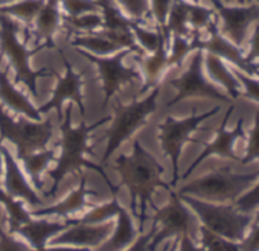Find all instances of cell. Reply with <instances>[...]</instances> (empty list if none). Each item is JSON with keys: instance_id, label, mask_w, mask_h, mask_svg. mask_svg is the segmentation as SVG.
<instances>
[{"instance_id": "1", "label": "cell", "mask_w": 259, "mask_h": 251, "mask_svg": "<svg viewBox=\"0 0 259 251\" xmlns=\"http://www.w3.org/2000/svg\"><path fill=\"white\" fill-rule=\"evenodd\" d=\"M73 104L69 102L67 107L64 108V117L60 122V133H61V139H60V156L57 159V166L48 172V175L52 178V189L46 193L49 196H54L61 184V181L69 175V174H75V172H82V169H90V171H96L99 172V175L104 178V181L107 183V186L111 189L113 195L117 193V190L120 189L119 186H113L107 177V174L104 172L102 166L92 163L90 160L85 159V156L93 153V146L90 145V136L92 133L102 127L105 122H110L111 117L105 116L93 123H87L84 119L79 122L78 127H73L72 125V110H73Z\"/></svg>"}, {"instance_id": "2", "label": "cell", "mask_w": 259, "mask_h": 251, "mask_svg": "<svg viewBox=\"0 0 259 251\" xmlns=\"http://www.w3.org/2000/svg\"><path fill=\"white\" fill-rule=\"evenodd\" d=\"M114 168L119 174V187L125 186L132 195V207L136 210V201L139 203V231L144 230L147 221L148 204L154 209L153 195L159 187L172 189L168 183L162 180L165 168L157 162V159L148 153L142 143L136 139L133 142V151L130 156H119L114 162Z\"/></svg>"}, {"instance_id": "3", "label": "cell", "mask_w": 259, "mask_h": 251, "mask_svg": "<svg viewBox=\"0 0 259 251\" xmlns=\"http://www.w3.org/2000/svg\"><path fill=\"white\" fill-rule=\"evenodd\" d=\"M41 49H48L45 44H38L34 47H28L26 43L20 37V23L8 16L0 14V57H5L10 69L16 73V82L28 87L34 97L38 96L37 79L46 76H55L54 69H40L34 70L31 67V58L40 52Z\"/></svg>"}, {"instance_id": "4", "label": "cell", "mask_w": 259, "mask_h": 251, "mask_svg": "<svg viewBox=\"0 0 259 251\" xmlns=\"http://www.w3.org/2000/svg\"><path fill=\"white\" fill-rule=\"evenodd\" d=\"M259 178V171L248 174L233 172L232 168L224 166L213 169L209 174L192 180L179 189V195H189L207 203L233 204L244 195Z\"/></svg>"}, {"instance_id": "5", "label": "cell", "mask_w": 259, "mask_h": 251, "mask_svg": "<svg viewBox=\"0 0 259 251\" xmlns=\"http://www.w3.org/2000/svg\"><path fill=\"white\" fill-rule=\"evenodd\" d=\"M160 96V85L154 87L151 93H148L141 101H133L128 105H116L114 117L110 122V127L105 133L107 148L102 156V165L108 162V159L116 153V149L132 139L136 131H139L151 114L156 113L157 101Z\"/></svg>"}, {"instance_id": "6", "label": "cell", "mask_w": 259, "mask_h": 251, "mask_svg": "<svg viewBox=\"0 0 259 251\" xmlns=\"http://www.w3.org/2000/svg\"><path fill=\"white\" fill-rule=\"evenodd\" d=\"M179 196L194 212L200 225L226 239L239 242L253 222V213H242L235 204L207 203L189 195Z\"/></svg>"}, {"instance_id": "7", "label": "cell", "mask_w": 259, "mask_h": 251, "mask_svg": "<svg viewBox=\"0 0 259 251\" xmlns=\"http://www.w3.org/2000/svg\"><path fill=\"white\" fill-rule=\"evenodd\" d=\"M54 136V125L49 120H31L25 116L14 119L0 104V140L16 146V159L48 148Z\"/></svg>"}, {"instance_id": "8", "label": "cell", "mask_w": 259, "mask_h": 251, "mask_svg": "<svg viewBox=\"0 0 259 251\" xmlns=\"http://www.w3.org/2000/svg\"><path fill=\"white\" fill-rule=\"evenodd\" d=\"M220 107H213L204 113H197L194 111L189 117L185 119H176L172 116H168L162 123L157 125V140L160 143V148L163 151V154L171 160L172 165V180H171V187L174 189L177 186V181L180 178L179 175V162H180V156L182 151L185 148L186 143H197V140H194L191 136L194 131L198 130L200 125L220 113Z\"/></svg>"}, {"instance_id": "9", "label": "cell", "mask_w": 259, "mask_h": 251, "mask_svg": "<svg viewBox=\"0 0 259 251\" xmlns=\"http://www.w3.org/2000/svg\"><path fill=\"white\" fill-rule=\"evenodd\" d=\"M169 85L177 90L176 96L166 104V107L177 105L182 101L192 99V97H201V99H212L218 101L221 104H232V99L223 93L210 79L204 75V52L195 51L191 57L189 66L185 73H182L179 78H174L169 81Z\"/></svg>"}, {"instance_id": "10", "label": "cell", "mask_w": 259, "mask_h": 251, "mask_svg": "<svg viewBox=\"0 0 259 251\" xmlns=\"http://www.w3.org/2000/svg\"><path fill=\"white\" fill-rule=\"evenodd\" d=\"M76 52L84 57L87 61H90L92 64L96 66L98 73H99V79L102 84V91H104V102H102V108H105L108 105V102L111 101V97H114V94L126 84H132L139 81L141 72L132 67H125L123 66V60L128 54H132V51L123 49L119 51L113 55L108 57H96L92 55L82 49H76Z\"/></svg>"}, {"instance_id": "11", "label": "cell", "mask_w": 259, "mask_h": 251, "mask_svg": "<svg viewBox=\"0 0 259 251\" xmlns=\"http://www.w3.org/2000/svg\"><path fill=\"white\" fill-rule=\"evenodd\" d=\"M154 210L156 215L153 218V222L160 225V228L157 227V231L151 239L153 251H156L157 246L166 239H179L183 234L192 236V230L195 227V215L182 201L179 193L174 192V189L169 190L168 204L162 209L154 207Z\"/></svg>"}, {"instance_id": "12", "label": "cell", "mask_w": 259, "mask_h": 251, "mask_svg": "<svg viewBox=\"0 0 259 251\" xmlns=\"http://www.w3.org/2000/svg\"><path fill=\"white\" fill-rule=\"evenodd\" d=\"M61 55V60L64 63V75H58L55 73V78H57V87L52 93V97L43 104L40 108H38V113L41 116L48 114L51 110H55L57 114H58V120L61 122L63 120V116H64V111H63V104L64 102H72L73 105H76L79 108V113H81V117L84 119L85 116V105H84V94H82V73L76 72L70 61L66 58V55L63 52H60Z\"/></svg>"}, {"instance_id": "13", "label": "cell", "mask_w": 259, "mask_h": 251, "mask_svg": "<svg viewBox=\"0 0 259 251\" xmlns=\"http://www.w3.org/2000/svg\"><path fill=\"white\" fill-rule=\"evenodd\" d=\"M210 4L221 20V34L238 47H242L248 29L259 22V2H251L242 7H229L221 0H210Z\"/></svg>"}, {"instance_id": "14", "label": "cell", "mask_w": 259, "mask_h": 251, "mask_svg": "<svg viewBox=\"0 0 259 251\" xmlns=\"http://www.w3.org/2000/svg\"><path fill=\"white\" fill-rule=\"evenodd\" d=\"M235 110V105H230L220 123V127L215 133V137L212 142L204 145V149L200 153V156L189 165V168L186 169V172L182 175V178H188L197 166H200L204 160H207L209 157H220V159H226V160H233V162H241V159L236 156L235 153V142L238 139L244 137V119L239 117L236 120V125L232 130H227V122L232 116Z\"/></svg>"}, {"instance_id": "15", "label": "cell", "mask_w": 259, "mask_h": 251, "mask_svg": "<svg viewBox=\"0 0 259 251\" xmlns=\"http://www.w3.org/2000/svg\"><path fill=\"white\" fill-rule=\"evenodd\" d=\"M206 32H207L206 37H203V34L191 37L194 51L200 49L203 52L212 54V55L221 58L223 61H227L229 64H232V67H236L238 70H241L250 76H256L257 70L254 69V66L251 63L247 61V58L242 52V47H238L229 38H226L221 34L217 22H212L207 26Z\"/></svg>"}, {"instance_id": "16", "label": "cell", "mask_w": 259, "mask_h": 251, "mask_svg": "<svg viewBox=\"0 0 259 251\" xmlns=\"http://www.w3.org/2000/svg\"><path fill=\"white\" fill-rule=\"evenodd\" d=\"M2 154H4V186L5 192L14 198H20L22 201L28 203L32 207H38L43 204V199L38 196V192L31 184L29 178L23 172V169L19 165V160L14 159V156L10 153L7 146L2 145Z\"/></svg>"}, {"instance_id": "17", "label": "cell", "mask_w": 259, "mask_h": 251, "mask_svg": "<svg viewBox=\"0 0 259 251\" xmlns=\"http://www.w3.org/2000/svg\"><path fill=\"white\" fill-rule=\"evenodd\" d=\"M114 222L107 221L104 224H73L55 237L51 239V245H70L79 248L99 246L113 231Z\"/></svg>"}, {"instance_id": "18", "label": "cell", "mask_w": 259, "mask_h": 251, "mask_svg": "<svg viewBox=\"0 0 259 251\" xmlns=\"http://www.w3.org/2000/svg\"><path fill=\"white\" fill-rule=\"evenodd\" d=\"M89 195H96L95 190L87 189V180L84 172H79V186L76 189H73L64 199H61L60 203L51 206V207H41V209H35L31 216L35 218H48V216H54V218H67L73 213L82 212V210H89L90 207H93V204L87 203V196Z\"/></svg>"}, {"instance_id": "19", "label": "cell", "mask_w": 259, "mask_h": 251, "mask_svg": "<svg viewBox=\"0 0 259 251\" xmlns=\"http://www.w3.org/2000/svg\"><path fill=\"white\" fill-rule=\"evenodd\" d=\"M63 25V13L60 7V0H46L38 16L35 17L32 28V37L35 46L45 44L48 49L55 47L54 37Z\"/></svg>"}, {"instance_id": "20", "label": "cell", "mask_w": 259, "mask_h": 251, "mask_svg": "<svg viewBox=\"0 0 259 251\" xmlns=\"http://www.w3.org/2000/svg\"><path fill=\"white\" fill-rule=\"evenodd\" d=\"M139 72L144 79V85L139 90V94H144L148 90L160 85L162 76L169 69L168 66V41L163 40L159 47L151 54H139L138 55Z\"/></svg>"}, {"instance_id": "21", "label": "cell", "mask_w": 259, "mask_h": 251, "mask_svg": "<svg viewBox=\"0 0 259 251\" xmlns=\"http://www.w3.org/2000/svg\"><path fill=\"white\" fill-rule=\"evenodd\" d=\"M73 225V219L61 221H48V219H31L23 224L16 233L20 234L32 249H43L48 246L49 240Z\"/></svg>"}, {"instance_id": "22", "label": "cell", "mask_w": 259, "mask_h": 251, "mask_svg": "<svg viewBox=\"0 0 259 251\" xmlns=\"http://www.w3.org/2000/svg\"><path fill=\"white\" fill-rule=\"evenodd\" d=\"M0 102H2L7 108L14 111L16 114L25 116L31 120L40 122L41 114L38 113V108L31 102L28 96H25L16 84L11 82L7 70H0Z\"/></svg>"}, {"instance_id": "23", "label": "cell", "mask_w": 259, "mask_h": 251, "mask_svg": "<svg viewBox=\"0 0 259 251\" xmlns=\"http://www.w3.org/2000/svg\"><path fill=\"white\" fill-rule=\"evenodd\" d=\"M204 67H206V72H207L210 81L213 84L221 85L227 91V96L230 99H238L242 96L241 84L236 79L233 70L226 64V61H223L221 58H218L212 54L204 52Z\"/></svg>"}, {"instance_id": "24", "label": "cell", "mask_w": 259, "mask_h": 251, "mask_svg": "<svg viewBox=\"0 0 259 251\" xmlns=\"http://www.w3.org/2000/svg\"><path fill=\"white\" fill-rule=\"evenodd\" d=\"M116 216H117V224L114 227L111 237H107L99 246H96V251H123L136 240L138 230L135 228L130 213L120 206Z\"/></svg>"}, {"instance_id": "25", "label": "cell", "mask_w": 259, "mask_h": 251, "mask_svg": "<svg viewBox=\"0 0 259 251\" xmlns=\"http://www.w3.org/2000/svg\"><path fill=\"white\" fill-rule=\"evenodd\" d=\"M20 162L23 165V172H26L31 184L35 187V190L43 192L41 175L48 171L51 163L57 162V148H45V149L31 153L25 156Z\"/></svg>"}, {"instance_id": "26", "label": "cell", "mask_w": 259, "mask_h": 251, "mask_svg": "<svg viewBox=\"0 0 259 251\" xmlns=\"http://www.w3.org/2000/svg\"><path fill=\"white\" fill-rule=\"evenodd\" d=\"M69 43L75 49H82V51H85L92 55H96V57H108V55H113V54L120 51L101 31L90 32V34H75L69 40Z\"/></svg>"}, {"instance_id": "27", "label": "cell", "mask_w": 259, "mask_h": 251, "mask_svg": "<svg viewBox=\"0 0 259 251\" xmlns=\"http://www.w3.org/2000/svg\"><path fill=\"white\" fill-rule=\"evenodd\" d=\"M165 35H180L191 38V28H189V16H188V0H174L171 10L166 17V23L162 28Z\"/></svg>"}, {"instance_id": "28", "label": "cell", "mask_w": 259, "mask_h": 251, "mask_svg": "<svg viewBox=\"0 0 259 251\" xmlns=\"http://www.w3.org/2000/svg\"><path fill=\"white\" fill-rule=\"evenodd\" d=\"M46 0H19V2L0 7V14L8 16L26 26H31L43 8Z\"/></svg>"}, {"instance_id": "29", "label": "cell", "mask_w": 259, "mask_h": 251, "mask_svg": "<svg viewBox=\"0 0 259 251\" xmlns=\"http://www.w3.org/2000/svg\"><path fill=\"white\" fill-rule=\"evenodd\" d=\"M0 204L7 210L8 216V233L14 234L23 224L31 221V213L23 207V203L17 201V198L8 195L5 190L0 189Z\"/></svg>"}, {"instance_id": "30", "label": "cell", "mask_w": 259, "mask_h": 251, "mask_svg": "<svg viewBox=\"0 0 259 251\" xmlns=\"http://www.w3.org/2000/svg\"><path fill=\"white\" fill-rule=\"evenodd\" d=\"M130 31H132L138 46L141 47V51L145 54L154 52L163 40H166L169 43L168 37L165 35V32L160 26H157L156 31H150V29L144 28L142 25H139L138 22L133 20L132 25H130Z\"/></svg>"}, {"instance_id": "31", "label": "cell", "mask_w": 259, "mask_h": 251, "mask_svg": "<svg viewBox=\"0 0 259 251\" xmlns=\"http://www.w3.org/2000/svg\"><path fill=\"white\" fill-rule=\"evenodd\" d=\"M119 209H120V204L117 201V193H114L108 203L90 207L89 212L82 218L73 219V224H90V225L104 224L107 221H111L117 215Z\"/></svg>"}, {"instance_id": "32", "label": "cell", "mask_w": 259, "mask_h": 251, "mask_svg": "<svg viewBox=\"0 0 259 251\" xmlns=\"http://www.w3.org/2000/svg\"><path fill=\"white\" fill-rule=\"evenodd\" d=\"M63 26L69 29V32L76 34H90L102 29V16L101 13H87L76 17H69L63 14Z\"/></svg>"}, {"instance_id": "33", "label": "cell", "mask_w": 259, "mask_h": 251, "mask_svg": "<svg viewBox=\"0 0 259 251\" xmlns=\"http://www.w3.org/2000/svg\"><path fill=\"white\" fill-rule=\"evenodd\" d=\"M188 16H189L191 37L201 35L203 31H206L207 26L212 22H215V13L210 8H206L200 4L188 2Z\"/></svg>"}, {"instance_id": "34", "label": "cell", "mask_w": 259, "mask_h": 251, "mask_svg": "<svg viewBox=\"0 0 259 251\" xmlns=\"http://www.w3.org/2000/svg\"><path fill=\"white\" fill-rule=\"evenodd\" d=\"M198 233H200V245L206 251H241L239 242L218 236L210 230L204 228L203 225L198 227Z\"/></svg>"}, {"instance_id": "35", "label": "cell", "mask_w": 259, "mask_h": 251, "mask_svg": "<svg viewBox=\"0 0 259 251\" xmlns=\"http://www.w3.org/2000/svg\"><path fill=\"white\" fill-rule=\"evenodd\" d=\"M194 51L192 41L188 37L171 35L168 43V66L169 67H180L186 57Z\"/></svg>"}, {"instance_id": "36", "label": "cell", "mask_w": 259, "mask_h": 251, "mask_svg": "<svg viewBox=\"0 0 259 251\" xmlns=\"http://www.w3.org/2000/svg\"><path fill=\"white\" fill-rule=\"evenodd\" d=\"M114 2L130 20L135 22L145 19L151 13L150 0H114Z\"/></svg>"}, {"instance_id": "37", "label": "cell", "mask_w": 259, "mask_h": 251, "mask_svg": "<svg viewBox=\"0 0 259 251\" xmlns=\"http://www.w3.org/2000/svg\"><path fill=\"white\" fill-rule=\"evenodd\" d=\"M61 13L69 17L82 16L87 13H101L96 0H60Z\"/></svg>"}, {"instance_id": "38", "label": "cell", "mask_w": 259, "mask_h": 251, "mask_svg": "<svg viewBox=\"0 0 259 251\" xmlns=\"http://www.w3.org/2000/svg\"><path fill=\"white\" fill-rule=\"evenodd\" d=\"M254 160H259V110L254 113L253 127L248 131L247 136V146H245V156L241 159V165H248Z\"/></svg>"}, {"instance_id": "39", "label": "cell", "mask_w": 259, "mask_h": 251, "mask_svg": "<svg viewBox=\"0 0 259 251\" xmlns=\"http://www.w3.org/2000/svg\"><path fill=\"white\" fill-rule=\"evenodd\" d=\"M236 79L239 81L241 87L244 88L242 91V96L247 97L248 101H253V102H257L259 104V78L257 76H250L241 70H238L236 67H232Z\"/></svg>"}, {"instance_id": "40", "label": "cell", "mask_w": 259, "mask_h": 251, "mask_svg": "<svg viewBox=\"0 0 259 251\" xmlns=\"http://www.w3.org/2000/svg\"><path fill=\"white\" fill-rule=\"evenodd\" d=\"M235 207L242 213H254V210L259 209V178L256 183L244 193L241 195L235 203Z\"/></svg>"}, {"instance_id": "41", "label": "cell", "mask_w": 259, "mask_h": 251, "mask_svg": "<svg viewBox=\"0 0 259 251\" xmlns=\"http://www.w3.org/2000/svg\"><path fill=\"white\" fill-rule=\"evenodd\" d=\"M172 2L174 0H150V11L156 20V26H165Z\"/></svg>"}, {"instance_id": "42", "label": "cell", "mask_w": 259, "mask_h": 251, "mask_svg": "<svg viewBox=\"0 0 259 251\" xmlns=\"http://www.w3.org/2000/svg\"><path fill=\"white\" fill-rule=\"evenodd\" d=\"M241 251H259V224L251 222L244 237L239 240Z\"/></svg>"}, {"instance_id": "43", "label": "cell", "mask_w": 259, "mask_h": 251, "mask_svg": "<svg viewBox=\"0 0 259 251\" xmlns=\"http://www.w3.org/2000/svg\"><path fill=\"white\" fill-rule=\"evenodd\" d=\"M32 248L0 228V251H31Z\"/></svg>"}, {"instance_id": "44", "label": "cell", "mask_w": 259, "mask_h": 251, "mask_svg": "<svg viewBox=\"0 0 259 251\" xmlns=\"http://www.w3.org/2000/svg\"><path fill=\"white\" fill-rule=\"evenodd\" d=\"M157 227H159V225L153 222L151 230H150L148 233H145V234L136 237V240H135L132 245H130L126 249H123V251H153V248H151V239L154 237V234H156V231H157Z\"/></svg>"}, {"instance_id": "45", "label": "cell", "mask_w": 259, "mask_h": 251, "mask_svg": "<svg viewBox=\"0 0 259 251\" xmlns=\"http://www.w3.org/2000/svg\"><path fill=\"white\" fill-rule=\"evenodd\" d=\"M248 63H256L259 61V22L253 25V34L250 37V43H248V52L245 55Z\"/></svg>"}, {"instance_id": "46", "label": "cell", "mask_w": 259, "mask_h": 251, "mask_svg": "<svg viewBox=\"0 0 259 251\" xmlns=\"http://www.w3.org/2000/svg\"><path fill=\"white\" fill-rule=\"evenodd\" d=\"M179 251H206L201 245H197L195 240L192 239V236L189 234H183L179 237Z\"/></svg>"}, {"instance_id": "47", "label": "cell", "mask_w": 259, "mask_h": 251, "mask_svg": "<svg viewBox=\"0 0 259 251\" xmlns=\"http://www.w3.org/2000/svg\"><path fill=\"white\" fill-rule=\"evenodd\" d=\"M31 251H90V248H79V246H66V245H51L43 249H31Z\"/></svg>"}, {"instance_id": "48", "label": "cell", "mask_w": 259, "mask_h": 251, "mask_svg": "<svg viewBox=\"0 0 259 251\" xmlns=\"http://www.w3.org/2000/svg\"><path fill=\"white\" fill-rule=\"evenodd\" d=\"M2 140H0V183H2V177H4V168H5V163H4V154H2Z\"/></svg>"}, {"instance_id": "49", "label": "cell", "mask_w": 259, "mask_h": 251, "mask_svg": "<svg viewBox=\"0 0 259 251\" xmlns=\"http://www.w3.org/2000/svg\"><path fill=\"white\" fill-rule=\"evenodd\" d=\"M177 246H179V239H174V242L165 251H177Z\"/></svg>"}, {"instance_id": "50", "label": "cell", "mask_w": 259, "mask_h": 251, "mask_svg": "<svg viewBox=\"0 0 259 251\" xmlns=\"http://www.w3.org/2000/svg\"><path fill=\"white\" fill-rule=\"evenodd\" d=\"M14 2H19V0H0V7H5V5L14 4Z\"/></svg>"}, {"instance_id": "51", "label": "cell", "mask_w": 259, "mask_h": 251, "mask_svg": "<svg viewBox=\"0 0 259 251\" xmlns=\"http://www.w3.org/2000/svg\"><path fill=\"white\" fill-rule=\"evenodd\" d=\"M253 222L259 224V209H257V210H254V215H253Z\"/></svg>"}, {"instance_id": "52", "label": "cell", "mask_w": 259, "mask_h": 251, "mask_svg": "<svg viewBox=\"0 0 259 251\" xmlns=\"http://www.w3.org/2000/svg\"><path fill=\"white\" fill-rule=\"evenodd\" d=\"M233 2H236V4H244V0H226V4H233Z\"/></svg>"}, {"instance_id": "53", "label": "cell", "mask_w": 259, "mask_h": 251, "mask_svg": "<svg viewBox=\"0 0 259 251\" xmlns=\"http://www.w3.org/2000/svg\"><path fill=\"white\" fill-rule=\"evenodd\" d=\"M253 66H254V69L259 72V61H256V63H253Z\"/></svg>"}, {"instance_id": "54", "label": "cell", "mask_w": 259, "mask_h": 251, "mask_svg": "<svg viewBox=\"0 0 259 251\" xmlns=\"http://www.w3.org/2000/svg\"><path fill=\"white\" fill-rule=\"evenodd\" d=\"M188 2H192V4H200V0H188Z\"/></svg>"}, {"instance_id": "55", "label": "cell", "mask_w": 259, "mask_h": 251, "mask_svg": "<svg viewBox=\"0 0 259 251\" xmlns=\"http://www.w3.org/2000/svg\"><path fill=\"white\" fill-rule=\"evenodd\" d=\"M245 2H248V4H251V2H254V0H245Z\"/></svg>"}, {"instance_id": "56", "label": "cell", "mask_w": 259, "mask_h": 251, "mask_svg": "<svg viewBox=\"0 0 259 251\" xmlns=\"http://www.w3.org/2000/svg\"><path fill=\"white\" fill-rule=\"evenodd\" d=\"M256 76H257V78H259V72H257V73H256Z\"/></svg>"}]
</instances>
